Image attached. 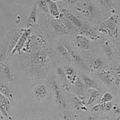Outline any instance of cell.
<instances>
[{
	"label": "cell",
	"instance_id": "cell-11",
	"mask_svg": "<svg viewBox=\"0 0 120 120\" xmlns=\"http://www.w3.org/2000/svg\"><path fill=\"white\" fill-rule=\"evenodd\" d=\"M37 3H36L33 6L28 18L27 23L28 26H32L37 22Z\"/></svg>",
	"mask_w": 120,
	"mask_h": 120
},
{
	"label": "cell",
	"instance_id": "cell-33",
	"mask_svg": "<svg viewBox=\"0 0 120 120\" xmlns=\"http://www.w3.org/2000/svg\"><path fill=\"white\" fill-rule=\"evenodd\" d=\"M120 120V117L118 118H116V120Z\"/></svg>",
	"mask_w": 120,
	"mask_h": 120
},
{
	"label": "cell",
	"instance_id": "cell-30",
	"mask_svg": "<svg viewBox=\"0 0 120 120\" xmlns=\"http://www.w3.org/2000/svg\"><path fill=\"white\" fill-rule=\"evenodd\" d=\"M63 86H64V89L66 90H67V91H69L70 90V86L68 83H66V82H64V84H63Z\"/></svg>",
	"mask_w": 120,
	"mask_h": 120
},
{
	"label": "cell",
	"instance_id": "cell-19",
	"mask_svg": "<svg viewBox=\"0 0 120 120\" xmlns=\"http://www.w3.org/2000/svg\"><path fill=\"white\" fill-rule=\"evenodd\" d=\"M103 65V61L100 58H96L92 61L91 67L94 70H97Z\"/></svg>",
	"mask_w": 120,
	"mask_h": 120
},
{
	"label": "cell",
	"instance_id": "cell-29",
	"mask_svg": "<svg viewBox=\"0 0 120 120\" xmlns=\"http://www.w3.org/2000/svg\"><path fill=\"white\" fill-rule=\"evenodd\" d=\"M100 109H101V105L100 104H98V105L94 106L92 108V111H93V112H97V111H99Z\"/></svg>",
	"mask_w": 120,
	"mask_h": 120
},
{
	"label": "cell",
	"instance_id": "cell-31",
	"mask_svg": "<svg viewBox=\"0 0 120 120\" xmlns=\"http://www.w3.org/2000/svg\"><path fill=\"white\" fill-rule=\"evenodd\" d=\"M3 115H2V113L0 112V120H3Z\"/></svg>",
	"mask_w": 120,
	"mask_h": 120
},
{
	"label": "cell",
	"instance_id": "cell-34",
	"mask_svg": "<svg viewBox=\"0 0 120 120\" xmlns=\"http://www.w3.org/2000/svg\"></svg>",
	"mask_w": 120,
	"mask_h": 120
},
{
	"label": "cell",
	"instance_id": "cell-8",
	"mask_svg": "<svg viewBox=\"0 0 120 120\" xmlns=\"http://www.w3.org/2000/svg\"><path fill=\"white\" fill-rule=\"evenodd\" d=\"M62 13L63 14V15H64V16L65 18L68 19V21L71 22L73 25L77 26L78 28L81 27V26H82V23L80 21V20L76 16L73 15L71 13H70L69 11L67 10L66 9H63Z\"/></svg>",
	"mask_w": 120,
	"mask_h": 120
},
{
	"label": "cell",
	"instance_id": "cell-15",
	"mask_svg": "<svg viewBox=\"0 0 120 120\" xmlns=\"http://www.w3.org/2000/svg\"><path fill=\"white\" fill-rule=\"evenodd\" d=\"M82 78L86 86L89 87L90 88H94L96 89V90L98 88L96 82L94 80H93L91 78H89L88 76H86L85 75H82Z\"/></svg>",
	"mask_w": 120,
	"mask_h": 120
},
{
	"label": "cell",
	"instance_id": "cell-10",
	"mask_svg": "<svg viewBox=\"0 0 120 120\" xmlns=\"http://www.w3.org/2000/svg\"><path fill=\"white\" fill-rule=\"evenodd\" d=\"M34 96L38 99H43L46 97L48 91L44 85H38L34 89Z\"/></svg>",
	"mask_w": 120,
	"mask_h": 120
},
{
	"label": "cell",
	"instance_id": "cell-16",
	"mask_svg": "<svg viewBox=\"0 0 120 120\" xmlns=\"http://www.w3.org/2000/svg\"><path fill=\"white\" fill-rule=\"evenodd\" d=\"M57 48L59 53L64 59H66L67 61H70V55L67 49L64 46V45L61 43L58 44Z\"/></svg>",
	"mask_w": 120,
	"mask_h": 120
},
{
	"label": "cell",
	"instance_id": "cell-22",
	"mask_svg": "<svg viewBox=\"0 0 120 120\" xmlns=\"http://www.w3.org/2000/svg\"><path fill=\"white\" fill-rule=\"evenodd\" d=\"M113 100V96L111 93L106 92L103 94L101 98V103H105L111 102Z\"/></svg>",
	"mask_w": 120,
	"mask_h": 120
},
{
	"label": "cell",
	"instance_id": "cell-2",
	"mask_svg": "<svg viewBox=\"0 0 120 120\" xmlns=\"http://www.w3.org/2000/svg\"><path fill=\"white\" fill-rule=\"evenodd\" d=\"M31 33V30L30 28L23 30V33H22L21 36H20L16 44L15 45V46L14 47L13 49L12 50L11 54H14L16 52H18L19 53H21V50L27 41V40L29 38V36H30Z\"/></svg>",
	"mask_w": 120,
	"mask_h": 120
},
{
	"label": "cell",
	"instance_id": "cell-9",
	"mask_svg": "<svg viewBox=\"0 0 120 120\" xmlns=\"http://www.w3.org/2000/svg\"><path fill=\"white\" fill-rule=\"evenodd\" d=\"M64 46L66 47V49H67V51H68L70 56L73 59L74 61H75L79 66H81V67H83V68H86V64H85V63L83 62V60H82V58H81L76 52H74L73 50L71 49V48L70 46L69 45H65Z\"/></svg>",
	"mask_w": 120,
	"mask_h": 120
},
{
	"label": "cell",
	"instance_id": "cell-27",
	"mask_svg": "<svg viewBox=\"0 0 120 120\" xmlns=\"http://www.w3.org/2000/svg\"><path fill=\"white\" fill-rule=\"evenodd\" d=\"M105 51L106 53L107 56H108L109 58H111V56H112V51L111 46L108 45H106L105 46Z\"/></svg>",
	"mask_w": 120,
	"mask_h": 120
},
{
	"label": "cell",
	"instance_id": "cell-13",
	"mask_svg": "<svg viewBox=\"0 0 120 120\" xmlns=\"http://www.w3.org/2000/svg\"><path fill=\"white\" fill-rule=\"evenodd\" d=\"M65 73H66L67 79H68L71 83H75L78 81L76 80V73L75 70L71 67H65Z\"/></svg>",
	"mask_w": 120,
	"mask_h": 120
},
{
	"label": "cell",
	"instance_id": "cell-6",
	"mask_svg": "<svg viewBox=\"0 0 120 120\" xmlns=\"http://www.w3.org/2000/svg\"><path fill=\"white\" fill-rule=\"evenodd\" d=\"M118 22V18L116 16H112L108 20L105 21V25L103 26V28L106 32H113L116 29V24Z\"/></svg>",
	"mask_w": 120,
	"mask_h": 120
},
{
	"label": "cell",
	"instance_id": "cell-4",
	"mask_svg": "<svg viewBox=\"0 0 120 120\" xmlns=\"http://www.w3.org/2000/svg\"><path fill=\"white\" fill-rule=\"evenodd\" d=\"M11 104L10 100L0 93V112L3 116L8 117V112L10 110Z\"/></svg>",
	"mask_w": 120,
	"mask_h": 120
},
{
	"label": "cell",
	"instance_id": "cell-18",
	"mask_svg": "<svg viewBox=\"0 0 120 120\" xmlns=\"http://www.w3.org/2000/svg\"><path fill=\"white\" fill-rule=\"evenodd\" d=\"M83 33L92 39H96L98 37V34L93 28L87 26L83 29Z\"/></svg>",
	"mask_w": 120,
	"mask_h": 120
},
{
	"label": "cell",
	"instance_id": "cell-28",
	"mask_svg": "<svg viewBox=\"0 0 120 120\" xmlns=\"http://www.w3.org/2000/svg\"><path fill=\"white\" fill-rule=\"evenodd\" d=\"M113 110L115 113H120V107L117 104H115L113 106Z\"/></svg>",
	"mask_w": 120,
	"mask_h": 120
},
{
	"label": "cell",
	"instance_id": "cell-7",
	"mask_svg": "<svg viewBox=\"0 0 120 120\" xmlns=\"http://www.w3.org/2000/svg\"><path fill=\"white\" fill-rule=\"evenodd\" d=\"M76 43L79 49L88 50L90 48V41L86 37L82 35H78L76 37Z\"/></svg>",
	"mask_w": 120,
	"mask_h": 120
},
{
	"label": "cell",
	"instance_id": "cell-24",
	"mask_svg": "<svg viewBox=\"0 0 120 120\" xmlns=\"http://www.w3.org/2000/svg\"><path fill=\"white\" fill-rule=\"evenodd\" d=\"M101 110L105 111H109L111 110V109L112 107V103L108 102V103H101Z\"/></svg>",
	"mask_w": 120,
	"mask_h": 120
},
{
	"label": "cell",
	"instance_id": "cell-5",
	"mask_svg": "<svg viewBox=\"0 0 120 120\" xmlns=\"http://www.w3.org/2000/svg\"><path fill=\"white\" fill-rule=\"evenodd\" d=\"M53 30L60 35H64L67 33V28L64 23L60 19H55L51 22Z\"/></svg>",
	"mask_w": 120,
	"mask_h": 120
},
{
	"label": "cell",
	"instance_id": "cell-20",
	"mask_svg": "<svg viewBox=\"0 0 120 120\" xmlns=\"http://www.w3.org/2000/svg\"><path fill=\"white\" fill-rule=\"evenodd\" d=\"M37 6H38L39 9L43 12H48V5L47 1H38L37 3Z\"/></svg>",
	"mask_w": 120,
	"mask_h": 120
},
{
	"label": "cell",
	"instance_id": "cell-1",
	"mask_svg": "<svg viewBox=\"0 0 120 120\" xmlns=\"http://www.w3.org/2000/svg\"><path fill=\"white\" fill-rule=\"evenodd\" d=\"M72 3L76 5V8L79 10H81L87 16H93L96 11L95 6H93L90 1H72Z\"/></svg>",
	"mask_w": 120,
	"mask_h": 120
},
{
	"label": "cell",
	"instance_id": "cell-17",
	"mask_svg": "<svg viewBox=\"0 0 120 120\" xmlns=\"http://www.w3.org/2000/svg\"><path fill=\"white\" fill-rule=\"evenodd\" d=\"M88 93H90V97H89L87 105H91L94 102L97 96L99 95V91L96 89L90 88V90H88Z\"/></svg>",
	"mask_w": 120,
	"mask_h": 120
},
{
	"label": "cell",
	"instance_id": "cell-14",
	"mask_svg": "<svg viewBox=\"0 0 120 120\" xmlns=\"http://www.w3.org/2000/svg\"><path fill=\"white\" fill-rule=\"evenodd\" d=\"M0 93L7 97L10 100L13 98V93H11L9 88L7 85L1 82H0Z\"/></svg>",
	"mask_w": 120,
	"mask_h": 120
},
{
	"label": "cell",
	"instance_id": "cell-23",
	"mask_svg": "<svg viewBox=\"0 0 120 120\" xmlns=\"http://www.w3.org/2000/svg\"><path fill=\"white\" fill-rule=\"evenodd\" d=\"M4 74L6 75V78H7L8 81H11L13 80V75L11 73V70L10 68V67L7 66H4Z\"/></svg>",
	"mask_w": 120,
	"mask_h": 120
},
{
	"label": "cell",
	"instance_id": "cell-21",
	"mask_svg": "<svg viewBox=\"0 0 120 120\" xmlns=\"http://www.w3.org/2000/svg\"><path fill=\"white\" fill-rule=\"evenodd\" d=\"M100 78H101V80L103 81V82H105V83H106V84L109 85L112 83V78H111V76L108 73H102L101 74V75H100Z\"/></svg>",
	"mask_w": 120,
	"mask_h": 120
},
{
	"label": "cell",
	"instance_id": "cell-12",
	"mask_svg": "<svg viewBox=\"0 0 120 120\" xmlns=\"http://www.w3.org/2000/svg\"><path fill=\"white\" fill-rule=\"evenodd\" d=\"M47 2H48V9H49V11H50V13L53 17L58 19L60 13L57 5H56V3L53 1H47Z\"/></svg>",
	"mask_w": 120,
	"mask_h": 120
},
{
	"label": "cell",
	"instance_id": "cell-25",
	"mask_svg": "<svg viewBox=\"0 0 120 120\" xmlns=\"http://www.w3.org/2000/svg\"><path fill=\"white\" fill-rule=\"evenodd\" d=\"M99 3L101 4V6L106 8H111L113 6L114 2L112 1H100Z\"/></svg>",
	"mask_w": 120,
	"mask_h": 120
},
{
	"label": "cell",
	"instance_id": "cell-26",
	"mask_svg": "<svg viewBox=\"0 0 120 120\" xmlns=\"http://www.w3.org/2000/svg\"><path fill=\"white\" fill-rule=\"evenodd\" d=\"M57 73H58V75L59 76H60L63 79V80H66V79H67L66 73H65V71L63 70V68H60V67L58 68Z\"/></svg>",
	"mask_w": 120,
	"mask_h": 120
},
{
	"label": "cell",
	"instance_id": "cell-32",
	"mask_svg": "<svg viewBox=\"0 0 120 120\" xmlns=\"http://www.w3.org/2000/svg\"><path fill=\"white\" fill-rule=\"evenodd\" d=\"M90 120H96V119H95V118H94V117H90Z\"/></svg>",
	"mask_w": 120,
	"mask_h": 120
},
{
	"label": "cell",
	"instance_id": "cell-3",
	"mask_svg": "<svg viewBox=\"0 0 120 120\" xmlns=\"http://www.w3.org/2000/svg\"><path fill=\"white\" fill-rule=\"evenodd\" d=\"M52 89H53V93H54L55 101L57 103L58 105L61 108H65L66 106V103L64 100V96L60 90L59 85L56 81H53L52 83Z\"/></svg>",
	"mask_w": 120,
	"mask_h": 120
}]
</instances>
